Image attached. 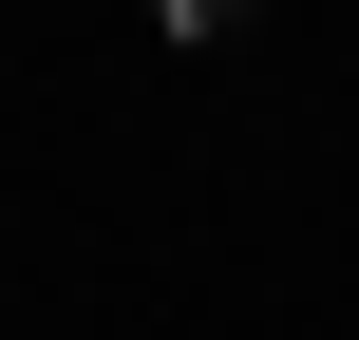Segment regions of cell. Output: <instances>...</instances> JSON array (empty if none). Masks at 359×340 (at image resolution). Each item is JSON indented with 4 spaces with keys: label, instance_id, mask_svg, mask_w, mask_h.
<instances>
[{
    "label": "cell",
    "instance_id": "obj_1",
    "mask_svg": "<svg viewBox=\"0 0 359 340\" xmlns=\"http://www.w3.org/2000/svg\"><path fill=\"white\" fill-rule=\"evenodd\" d=\"M208 19H265V0H151V38H208Z\"/></svg>",
    "mask_w": 359,
    "mask_h": 340
}]
</instances>
